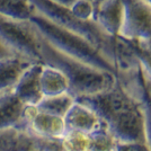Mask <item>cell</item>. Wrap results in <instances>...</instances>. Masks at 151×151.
Instances as JSON below:
<instances>
[{
	"label": "cell",
	"mask_w": 151,
	"mask_h": 151,
	"mask_svg": "<svg viewBox=\"0 0 151 151\" xmlns=\"http://www.w3.org/2000/svg\"><path fill=\"white\" fill-rule=\"evenodd\" d=\"M145 86L138 69L117 75L113 88L104 93L77 98L91 107L106 126L114 142H145V122L141 98Z\"/></svg>",
	"instance_id": "6da1fadb"
},
{
	"label": "cell",
	"mask_w": 151,
	"mask_h": 151,
	"mask_svg": "<svg viewBox=\"0 0 151 151\" xmlns=\"http://www.w3.org/2000/svg\"><path fill=\"white\" fill-rule=\"evenodd\" d=\"M37 34L42 63L57 68L67 77L70 85V94L76 99L101 94L116 85V75L94 68L87 63L63 54L49 44L38 32Z\"/></svg>",
	"instance_id": "7a4b0ae2"
},
{
	"label": "cell",
	"mask_w": 151,
	"mask_h": 151,
	"mask_svg": "<svg viewBox=\"0 0 151 151\" xmlns=\"http://www.w3.org/2000/svg\"><path fill=\"white\" fill-rule=\"evenodd\" d=\"M29 22L40 35L61 53L87 63L94 68L116 75L115 64L111 57L87 38L75 32L54 25L36 13L32 16Z\"/></svg>",
	"instance_id": "3957f363"
},
{
	"label": "cell",
	"mask_w": 151,
	"mask_h": 151,
	"mask_svg": "<svg viewBox=\"0 0 151 151\" xmlns=\"http://www.w3.org/2000/svg\"><path fill=\"white\" fill-rule=\"evenodd\" d=\"M123 18L117 37L151 52V5L145 0H122Z\"/></svg>",
	"instance_id": "277c9868"
},
{
	"label": "cell",
	"mask_w": 151,
	"mask_h": 151,
	"mask_svg": "<svg viewBox=\"0 0 151 151\" xmlns=\"http://www.w3.org/2000/svg\"><path fill=\"white\" fill-rule=\"evenodd\" d=\"M0 41L15 55L42 63L40 53V37L31 22L14 20L0 16Z\"/></svg>",
	"instance_id": "5b68a950"
},
{
	"label": "cell",
	"mask_w": 151,
	"mask_h": 151,
	"mask_svg": "<svg viewBox=\"0 0 151 151\" xmlns=\"http://www.w3.org/2000/svg\"><path fill=\"white\" fill-rule=\"evenodd\" d=\"M33 142L40 151H111L114 143L108 135H89L71 131H67L58 140H33Z\"/></svg>",
	"instance_id": "8992f818"
},
{
	"label": "cell",
	"mask_w": 151,
	"mask_h": 151,
	"mask_svg": "<svg viewBox=\"0 0 151 151\" xmlns=\"http://www.w3.org/2000/svg\"><path fill=\"white\" fill-rule=\"evenodd\" d=\"M23 131H25L33 140L51 141L62 138L67 129L63 117L42 112L35 106H27Z\"/></svg>",
	"instance_id": "52a82bcc"
},
{
	"label": "cell",
	"mask_w": 151,
	"mask_h": 151,
	"mask_svg": "<svg viewBox=\"0 0 151 151\" xmlns=\"http://www.w3.org/2000/svg\"><path fill=\"white\" fill-rule=\"evenodd\" d=\"M63 119L67 131L89 135H108L99 115L91 107L77 99Z\"/></svg>",
	"instance_id": "ba28073f"
},
{
	"label": "cell",
	"mask_w": 151,
	"mask_h": 151,
	"mask_svg": "<svg viewBox=\"0 0 151 151\" xmlns=\"http://www.w3.org/2000/svg\"><path fill=\"white\" fill-rule=\"evenodd\" d=\"M123 18L122 0H103L96 6L94 23L106 36H119Z\"/></svg>",
	"instance_id": "9c48e42d"
},
{
	"label": "cell",
	"mask_w": 151,
	"mask_h": 151,
	"mask_svg": "<svg viewBox=\"0 0 151 151\" xmlns=\"http://www.w3.org/2000/svg\"><path fill=\"white\" fill-rule=\"evenodd\" d=\"M43 63H34L24 72L17 85L13 89V93L26 106H37L43 99L41 90L40 77Z\"/></svg>",
	"instance_id": "30bf717a"
},
{
	"label": "cell",
	"mask_w": 151,
	"mask_h": 151,
	"mask_svg": "<svg viewBox=\"0 0 151 151\" xmlns=\"http://www.w3.org/2000/svg\"><path fill=\"white\" fill-rule=\"evenodd\" d=\"M26 105L13 91L4 93L0 97V132L23 130Z\"/></svg>",
	"instance_id": "8fae6325"
},
{
	"label": "cell",
	"mask_w": 151,
	"mask_h": 151,
	"mask_svg": "<svg viewBox=\"0 0 151 151\" xmlns=\"http://www.w3.org/2000/svg\"><path fill=\"white\" fill-rule=\"evenodd\" d=\"M34 63L36 62L19 55H13L0 61V93L13 91L24 72Z\"/></svg>",
	"instance_id": "7c38bea8"
},
{
	"label": "cell",
	"mask_w": 151,
	"mask_h": 151,
	"mask_svg": "<svg viewBox=\"0 0 151 151\" xmlns=\"http://www.w3.org/2000/svg\"><path fill=\"white\" fill-rule=\"evenodd\" d=\"M40 83H41L43 98L68 94V93L70 94V85L67 77L60 70L49 64L43 63L42 65Z\"/></svg>",
	"instance_id": "4fadbf2b"
},
{
	"label": "cell",
	"mask_w": 151,
	"mask_h": 151,
	"mask_svg": "<svg viewBox=\"0 0 151 151\" xmlns=\"http://www.w3.org/2000/svg\"><path fill=\"white\" fill-rule=\"evenodd\" d=\"M34 14L35 9L29 0H0V16L28 22Z\"/></svg>",
	"instance_id": "5bb4252c"
},
{
	"label": "cell",
	"mask_w": 151,
	"mask_h": 151,
	"mask_svg": "<svg viewBox=\"0 0 151 151\" xmlns=\"http://www.w3.org/2000/svg\"><path fill=\"white\" fill-rule=\"evenodd\" d=\"M75 101V97L68 93V94L53 96V97H44L37 104V106L35 107L42 112H45V113L64 117Z\"/></svg>",
	"instance_id": "9a60e30c"
},
{
	"label": "cell",
	"mask_w": 151,
	"mask_h": 151,
	"mask_svg": "<svg viewBox=\"0 0 151 151\" xmlns=\"http://www.w3.org/2000/svg\"><path fill=\"white\" fill-rule=\"evenodd\" d=\"M33 145V139L23 130L0 132V151H24Z\"/></svg>",
	"instance_id": "2e32d148"
},
{
	"label": "cell",
	"mask_w": 151,
	"mask_h": 151,
	"mask_svg": "<svg viewBox=\"0 0 151 151\" xmlns=\"http://www.w3.org/2000/svg\"><path fill=\"white\" fill-rule=\"evenodd\" d=\"M134 51H135V54L138 58L140 72H141L142 81H143V86H145L147 99L151 106V52L150 51H142L140 49H137V47H134Z\"/></svg>",
	"instance_id": "e0dca14e"
},
{
	"label": "cell",
	"mask_w": 151,
	"mask_h": 151,
	"mask_svg": "<svg viewBox=\"0 0 151 151\" xmlns=\"http://www.w3.org/2000/svg\"><path fill=\"white\" fill-rule=\"evenodd\" d=\"M70 12L78 20L82 23L95 24V10L96 6L90 0H75L73 4L70 6Z\"/></svg>",
	"instance_id": "ac0fdd59"
},
{
	"label": "cell",
	"mask_w": 151,
	"mask_h": 151,
	"mask_svg": "<svg viewBox=\"0 0 151 151\" xmlns=\"http://www.w3.org/2000/svg\"><path fill=\"white\" fill-rule=\"evenodd\" d=\"M141 104H142V112H143V122H145V145L151 150V106L149 101L147 99L145 90L142 98H141Z\"/></svg>",
	"instance_id": "d6986e66"
},
{
	"label": "cell",
	"mask_w": 151,
	"mask_h": 151,
	"mask_svg": "<svg viewBox=\"0 0 151 151\" xmlns=\"http://www.w3.org/2000/svg\"><path fill=\"white\" fill-rule=\"evenodd\" d=\"M111 151H151L145 142H127L119 143L114 142Z\"/></svg>",
	"instance_id": "ffe728a7"
},
{
	"label": "cell",
	"mask_w": 151,
	"mask_h": 151,
	"mask_svg": "<svg viewBox=\"0 0 151 151\" xmlns=\"http://www.w3.org/2000/svg\"><path fill=\"white\" fill-rule=\"evenodd\" d=\"M13 55H15V54H14L13 52L9 50L6 45L0 41V61L5 60V59H7V58L13 57Z\"/></svg>",
	"instance_id": "44dd1931"
},
{
	"label": "cell",
	"mask_w": 151,
	"mask_h": 151,
	"mask_svg": "<svg viewBox=\"0 0 151 151\" xmlns=\"http://www.w3.org/2000/svg\"><path fill=\"white\" fill-rule=\"evenodd\" d=\"M52 2L57 4V5H60V6L67 7V8H70V6L73 4L75 0H50Z\"/></svg>",
	"instance_id": "7402d4cb"
},
{
	"label": "cell",
	"mask_w": 151,
	"mask_h": 151,
	"mask_svg": "<svg viewBox=\"0 0 151 151\" xmlns=\"http://www.w3.org/2000/svg\"><path fill=\"white\" fill-rule=\"evenodd\" d=\"M24 151H40V150H38L37 148L35 147V145H34V142H33V145H32L31 147H29V148H27L26 150H24Z\"/></svg>",
	"instance_id": "603a6c76"
},
{
	"label": "cell",
	"mask_w": 151,
	"mask_h": 151,
	"mask_svg": "<svg viewBox=\"0 0 151 151\" xmlns=\"http://www.w3.org/2000/svg\"><path fill=\"white\" fill-rule=\"evenodd\" d=\"M90 1H93V2H94L95 6H97V5H99V4H101V2L103 1V0H90Z\"/></svg>",
	"instance_id": "cb8c5ba5"
},
{
	"label": "cell",
	"mask_w": 151,
	"mask_h": 151,
	"mask_svg": "<svg viewBox=\"0 0 151 151\" xmlns=\"http://www.w3.org/2000/svg\"><path fill=\"white\" fill-rule=\"evenodd\" d=\"M145 1H147V2L149 4V5H151V0H145Z\"/></svg>",
	"instance_id": "d4e9b609"
},
{
	"label": "cell",
	"mask_w": 151,
	"mask_h": 151,
	"mask_svg": "<svg viewBox=\"0 0 151 151\" xmlns=\"http://www.w3.org/2000/svg\"><path fill=\"white\" fill-rule=\"evenodd\" d=\"M1 95H2V93H0V97H1Z\"/></svg>",
	"instance_id": "484cf974"
}]
</instances>
